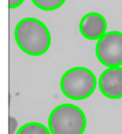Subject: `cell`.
<instances>
[{
    "mask_svg": "<svg viewBox=\"0 0 122 134\" xmlns=\"http://www.w3.org/2000/svg\"><path fill=\"white\" fill-rule=\"evenodd\" d=\"M14 37L18 47L30 56H41L51 45V33L40 19L23 18L15 26Z\"/></svg>",
    "mask_w": 122,
    "mask_h": 134,
    "instance_id": "1",
    "label": "cell"
},
{
    "mask_svg": "<svg viewBox=\"0 0 122 134\" xmlns=\"http://www.w3.org/2000/svg\"><path fill=\"white\" fill-rule=\"evenodd\" d=\"M48 127L52 134H84L87 129V116L80 107L62 104L51 111Z\"/></svg>",
    "mask_w": 122,
    "mask_h": 134,
    "instance_id": "2",
    "label": "cell"
},
{
    "mask_svg": "<svg viewBox=\"0 0 122 134\" xmlns=\"http://www.w3.org/2000/svg\"><path fill=\"white\" fill-rule=\"evenodd\" d=\"M97 80L92 71L87 67H73L62 75L60 89L62 93L70 100H84L92 96Z\"/></svg>",
    "mask_w": 122,
    "mask_h": 134,
    "instance_id": "3",
    "label": "cell"
},
{
    "mask_svg": "<svg viewBox=\"0 0 122 134\" xmlns=\"http://www.w3.org/2000/svg\"><path fill=\"white\" fill-rule=\"evenodd\" d=\"M96 58L106 67L122 66V32H107L97 40Z\"/></svg>",
    "mask_w": 122,
    "mask_h": 134,
    "instance_id": "4",
    "label": "cell"
},
{
    "mask_svg": "<svg viewBox=\"0 0 122 134\" xmlns=\"http://www.w3.org/2000/svg\"><path fill=\"white\" fill-rule=\"evenodd\" d=\"M100 92L108 99L122 97V67H107L99 78Z\"/></svg>",
    "mask_w": 122,
    "mask_h": 134,
    "instance_id": "5",
    "label": "cell"
},
{
    "mask_svg": "<svg viewBox=\"0 0 122 134\" xmlns=\"http://www.w3.org/2000/svg\"><path fill=\"white\" fill-rule=\"evenodd\" d=\"M80 33L84 36V38L97 41L107 33L106 18L99 13L85 14L80 22Z\"/></svg>",
    "mask_w": 122,
    "mask_h": 134,
    "instance_id": "6",
    "label": "cell"
},
{
    "mask_svg": "<svg viewBox=\"0 0 122 134\" xmlns=\"http://www.w3.org/2000/svg\"><path fill=\"white\" fill-rule=\"evenodd\" d=\"M17 134H52L50 127H45L39 122H29L17 130Z\"/></svg>",
    "mask_w": 122,
    "mask_h": 134,
    "instance_id": "7",
    "label": "cell"
},
{
    "mask_svg": "<svg viewBox=\"0 0 122 134\" xmlns=\"http://www.w3.org/2000/svg\"><path fill=\"white\" fill-rule=\"evenodd\" d=\"M33 4L40 10L44 11H54L60 8L65 4L66 0H32Z\"/></svg>",
    "mask_w": 122,
    "mask_h": 134,
    "instance_id": "8",
    "label": "cell"
},
{
    "mask_svg": "<svg viewBox=\"0 0 122 134\" xmlns=\"http://www.w3.org/2000/svg\"><path fill=\"white\" fill-rule=\"evenodd\" d=\"M23 3V0H8V7L10 8H17Z\"/></svg>",
    "mask_w": 122,
    "mask_h": 134,
    "instance_id": "9",
    "label": "cell"
}]
</instances>
